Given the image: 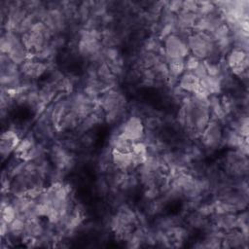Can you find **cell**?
Listing matches in <instances>:
<instances>
[{"instance_id":"cell-1","label":"cell","mask_w":249,"mask_h":249,"mask_svg":"<svg viewBox=\"0 0 249 249\" xmlns=\"http://www.w3.org/2000/svg\"><path fill=\"white\" fill-rule=\"evenodd\" d=\"M99 99V107L104 113L106 122L117 123L125 111L126 98L124 94L116 89H111L103 92Z\"/></svg>"},{"instance_id":"cell-2","label":"cell","mask_w":249,"mask_h":249,"mask_svg":"<svg viewBox=\"0 0 249 249\" xmlns=\"http://www.w3.org/2000/svg\"><path fill=\"white\" fill-rule=\"evenodd\" d=\"M136 223V214L130 208L123 206L112 217L111 229L119 238L126 240L135 230Z\"/></svg>"},{"instance_id":"cell-3","label":"cell","mask_w":249,"mask_h":249,"mask_svg":"<svg viewBox=\"0 0 249 249\" xmlns=\"http://www.w3.org/2000/svg\"><path fill=\"white\" fill-rule=\"evenodd\" d=\"M162 50L163 54H165L166 60L185 59L189 56L190 53L187 41H185L179 35L174 33L164 38Z\"/></svg>"},{"instance_id":"cell-4","label":"cell","mask_w":249,"mask_h":249,"mask_svg":"<svg viewBox=\"0 0 249 249\" xmlns=\"http://www.w3.org/2000/svg\"><path fill=\"white\" fill-rule=\"evenodd\" d=\"M223 127L221 121L212 119L199 135L201 145L208 150L217 149L223 141Z\"/></svg>"},{"instance_id":"cell-5","label":"cell","mask_w":249,"mask_h":249,"mask_svg":"<svg viewBox=\"0 0 249 249\" xmlns=\"http://www.w3.org/2000/svg\"><path fill=\"white\" fill-rule=\"evenodd\" d=\"M226 65L231 72L239 77L247 74L248 53L247 52L232 48L226 56Z\"/></svg>"},{"instance_id":"cell-6","label":"cell","mask_w":249,"mask_h":249,"mask_svg":"<svg viewBox=\"0 0 249 249\" xmlns=\"http://www.w3.org/2000/svg\"><path fill=\"white\" fill-rule=\"evenodd\" d=\"M120 133L132 142H138L145 135V124L137 116H131L121 125Z\"/></svg>"},{"instance_id":"cell-7","label":"cell","mask_w":249,"mask_h":249,"mask_svg":"<svg viewBox=\"0 0 249 249\" xmlns=\"http://www.w3.org/2000/svg\"><path fill=\"white\" fill-rule=\"evenodd\" d=\"M19 68L22 78L30 83L33 80L41 77L47 71V64L43 61L28 58L24 63L19 66Z\"/></svg>"},{"instance_id":"cell-8","label":"cell","mask_w":249,"mask_h":249,"mask_svg":"<svg viewBox=\"0 0 249 249\" xmlns=\"http://www.w3.org/2000/svg\"><path fill=\"white\" fill-rule=\"evenodd\" d=\"M20 140L21 139L15 129H7L2 133L0 141V153L3 160L7 159L13 152H15Z\"/></svg>"},{"instance_id":"cell-9","label":"cell","mask_w":249,"mask_h":249,"mask_svg":"<svg viewBox=\"0 0 249 249\" xmlns=\"http://www.w3.org/2000/svg\"><path fill=\"white\" fill-rule=\"evenodd\" d=\"M111 160L113 166L122 172H127L132 168L137 167L134 158L130 153H122L115 150H111Z\"/></svg>"},{"instance_id":"cell-10","label":"cell","mask_w":249,"mask_h":249,"mask_svg":"<svg viewBox=\"0 0 249 249\" xmlns=\"http://www.w3.org/2000/svg\"><path fill=\"white\" fill-rule=\"evenodd\" d=\"M178 87L189 94H195L200 87V80L190 71H185L178 78Z\"/></svg>"},{"instance_id":"cell-11","label":"cell","mask_w":249,"mask_h":249,"mask_svg":"<svg viewBox=\"0 0 249 249\" xmlns=\"http://www.w3.org/2000/svg\"><path fill=\"white\" fill-rule=\"evenodd\" d=\"M45 228L40 222V218H29L25 221L24 227V236L26 240L38 239L45 231Z\"/></svg>"},{"instance_id":"cell-12","label":"cell","mask_w":249,"mask_h":249,"mask_svg":"<svg viewBox=\"0 0 249 249\" xmlns=\"http://www.w3.org/2000/svg\"><path fill=\"white\" fill-rule=\"evenodd\" d=\"M110 143L111 150H115L122 153H130L132 150L133 142L123 136L120 132L112 136Z\"/></svg>"},{"instance_id":"cell-13","label":"cell","mask_w":249,"mask_h":249,"mask_svg":"<svg viewBox=\"0 0 249 249\" xmlns=\"http://www.w3.org/2000/svg\"><path fill=\"white\" fill-rule=\"evenodd\" d=\"M17 216H18L17 211L15 210L11 202L5 206H1V221H4L10 224L13 220L17 218Z\"/></svg>"}]
</instances>
